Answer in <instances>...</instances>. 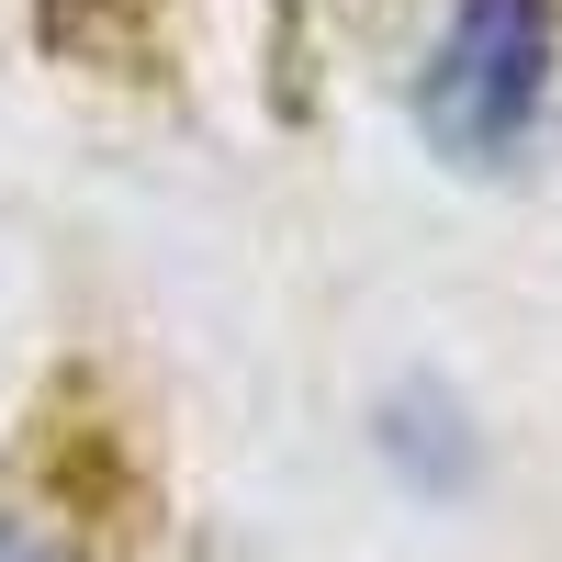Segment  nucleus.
<instances>
[{"instance_id": "obj_1", "label": "nucleus", "mask_w": 562, "mask_h": 562, "mask_svg": "<svg viewBox=\"0 0 562 562\" xmlns=\"http://www.w3.org/2000/svg\"><path fill=\"white\" fill-rule=\"evenodd\" d=\"M551 68H562L551 0H450L416 68V135L450 169H506L551 102Z\"/></svg>"}, {"instance_id": "obj_2", "label": "nucleus", "mask_w": 562, "mask_h": 562, "mask_svg": "<svg viewBox=\"0 0 562 562\" xmlns=\"http://www.w3.org/2000/svg\"><path fill=\"white\" fill-rule=\"evenodd\" d=\"M68 12H90V0H34V23L45 34H57ZM90 68H102V79H158V0H113V12H102V57H90Z\"/></svg>"}, {"instance_id": "obj_3", "label": "nucleus", "mask_w": 562, "mask_h": 562, "mask_svg": "<svg viewBox=\"0 0 562 562\" xmlns=\"http://www.w3.org/2000/svg\"><path fill=\"white\" fill-rule=\"evenodd\" d=\"M0 562H68V551H57V540H45L34 518H0Z\"/></svg>"}]
</instances>
